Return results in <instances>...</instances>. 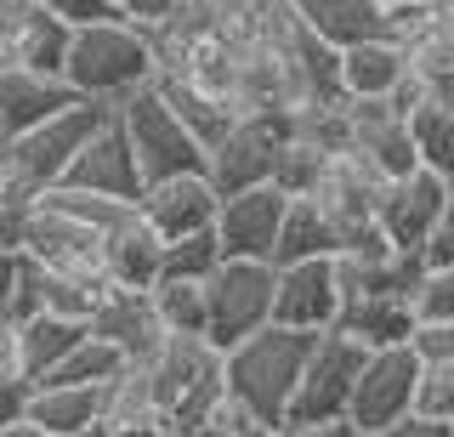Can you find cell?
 <instances>
[{"label":"cell","mask_w":454,"mask_h":437,"mask_svg":"<svg viewBox=\"0 0 454 437\" xmlns=\"http://www.w3.org/2000/svg\"><path fill=\"white\" fill-rule=\"evenodd\" d=\"M131 363L120 358L108 341H97V335H85V341L68 352V363L57 370L51 380H40V386H108V380H120Z\"/></svg>","instance_id":"f546056e"},{"label":"cell","mask_w":454,"mask_h":437,"mask_svg":"<svg viewBox=\"0 0 454 437\" xmlns=\"http://www.w3.org/2000/svg\"><path fill=\"white\" fill-rule=\"evenodd\" d=\"M85 335H91V324H85V318H63V313H35L28 324H18V352H23L28 386L51 380Z\"/></svg>","instance_id":"7402d4cb"},{"label":"cell","mask_w":454,"mask_h":437,"mask_svg":"<svg viewBox=\"0 0 454 437\" xmlns=\"http://www.w3.org/2000/svg\"><path fill=\"white\" fill-rule=\"evenodd\" d=\"M340 313H347V290H340L335 256L278 267L273 324H284V330H307V335H324V330H335V324H340Z\"/></svg>","instance_id":"9c48e42d"},{"label":"cell","mask_w":454,"mask_h":437,"mask_svg":"<svg viewBox=\"0 0 454 437\" xmlns=\"http://www.w3.org/2000/svg\"><path fill=\"white\" fill-rule=\"evenodd\" d=\"M415 415L454 426V363H426V375H420V398H415Z\"/></svg>","instance_id":"d6a6232c"},{"label":"cell","mask_w":454,"mask_h":437,"mask_svg":"<svg viewBox=\"0 0 454 437\" xmlns=\"http://www.w3.org/2000/svg\"><path fill=\"white\" fill-rule=\"evenodd\" d=\"M415 80L409 68V51L397 40H375V46L340 51V86H347L352 103H380V97H397Z\"/></svg>","instance_id":"44dd1931"},{"label":"cell","mask_w":454,"mask_h":437,"mask_svg":"<svg viewBox=\"0 0 454 437\" xmlns=\"http://www.w3.org/2000/svg\"><path fill=\"white\" fill-rule=\"evenodd\" d=\"M409 131H415L420 171H437L443 182H454V108L426 97V103L409 108Z\"/></svg>","instance_id":"4316f807"},{"label":"cell","mask_w":454,"mask_h":437,"mask_svg":"<svg viewBox=\"0 0 454 437\" xmlns=\"http://www.w3.org/2000/svg\"><path fill=\"white\" fill-rule=\"evenodd\" d=\"M335 330H347L352 341H364L369 352L415 347V335H420V313H415V301H409V295H352Z\"/></svg>","instance_id":"ffe728a7"},{"label":"cell","mask_w":454,"mask_h":437,"mask_svg":"<svg viewBox=\"0 0 454 437\" xmlns=\"http://www.w3.org/2000/svg\"><path fill=\"white\" fill-rule=\"evenodd\" d=\"M40 205H51V210H63V216L85 222V228H97L103 238H114V233L125 228V222H137V205L108 199V193H85V188H51Z\"/></svg>","instance_id":"f1b7e54d"},{"label":"cell","mask_w":454,"mask_h":437,"mask_svg":"<svg viewBox=\"0 0 454 437\" xmlns=\"http://www.w3.org/2000/svg\"><path fill=\"white\" fill-rule=\"evenodd\" d=\"M449 193H454V182H443L437 171H409V176H397L380 188V210H375V222H380V233L392 238L397 250H426V238L437 233V222H443V210H449Z\"/></svg>","instance_id":"4fadbf2b"},{"label":"cell","mask_w":454,"mask_h":437,"mask_svg":"<svg viewBox=\"0 0 454 437\" xmlns=\"http://www.w3.org/2000/svg\"><path fill=\"white\" fill-rule=\"evenodd\" d=\"M347 114H352V160H364L380 182H397L409 171H420V153H415V131H409V108H397L392 97L380 103H352L347 97Z\"/></svg>","instance_id":"7c38bea8"},{"label":"cell","mask_w":454,"mask_h":437,"mask_svg":"<svg viewBox=\"0 0 454 437\" xmlns=\"http://www.w3.org/2000/svg\"><path fill=\"white\" fill-rule=\"evenodd\" d=\"M415 313L420 324H454V267H426L415 290Z\"/></svg>","instance_id":"836d02e7"},{"label":"cell","mask_w":454,"mask_h":437,"mask_svg":"<svg viewBox=\"0 0 454 437\" xmlns=\"http://www.w3.org/2000/svg\"><path fill=\"white\" fill-rule=\"evenodd\" d=\"M103 409H108V386H35L28 420L46 426L51 437H85L103 432Z\"/></svg>","instance_id":"603a6c76"},{"label":"cell","mask_w":454,"mask_h":437,"mask_svg":"<svg viewBox=\"0 0 454 437\" xmlns=\"http://www.w3.org/2000/svg\"><path fill=\"white\" fill-rule=\"evenodd\" d=\"M364 363H369L364 341H352L347 330H324L318 341H312L290 426H330V420H347L352 392H358V380H364Z\"/></svg>","instance_id":"8992f818"},{"label":"cell","mask_w":454,"mask_h":437,"mask_svg":"<svg viewBox=\"0 0 454 437\" xmlns=\"http://www.w3.org/2000/svg\"><path fill=\"white\" fill-rule=\"evenodd\" d=\"M91 335H97V341H108L125 363H131V370H148V363L165 352V341H170L160 307H153V290H125V285H114L103 301H97Z\"/></svg>","instance_id":"8fae6325"},{"label":"cell","mask_w":454,"mask_h":437,"mask_svg":"<svg viewBox=\"0 0 454 437\" xmlns=\"http://www.w3.org/2000/svg\"><path fill=\"white\" fill-rule=\"evenodd\" d=\"M222 261H227V250H222L216 228H210V233H188V238H176V245L165 250V278H193V285H210Z\"/></svg>","instance_id":"1f68e13d"},{"label":"cell","mask_w":454,"mask_h":437,"mask_svg":"<svg viewBox=\"0 0 454 437\" xmlns=\"http://www.w3.org/2000/svg\"><path fill=\"white\" fill-rule=\"evenodd\" d=\"M432 97H437V103H449V108H454V80H443V86H432Z\"/></svg>","instance_id":"bcb514c9"},{"label":"cell","mask_w":454,"mask_h":437,"mask_svg":"<svg viewBox=\"0 0 454 437\" xmlns=\"http://www.w3.org/2000/svg\"><path fill=\"white\" fill-rule=\"evenodd\" d=\"M415 352L426 363H454V324H420Z\"/></svg>","instance_id":"74e56055"},{"label":"cell","mask_w":454,"mask_h":437,"mask_svg":"<svg viewBox=\"0 0 454 437\" xmlns=\"http://www.w3.org/2000/svg\"><path fill=\"white\" fill-rule=\"evenodd\" d=\"M307 18V29L318 40H330L335 51H358L375 40H397L387 0H295Z\"/></svg>","instance_id":"d6986e66"},{"label":"cell","mask_w":454,"mask_h":437,"mask_svg":"<svg viewBox=\"0 0 454 437\" xmlns=\"http://www.w3.org/2000/svg\"><path fill=\"white\" fill-rule=\"evenodd\" d=\"M0 171H6V143H0Z\"/></svg>","instance_id":"7dc6e473"},{"label":"cell","mask_w":454,"mask_h":437,"mask_svg":"<svg viewBox=\"0 0 454 437\" xmlns=\"http://www.w3.org/2000/svg\"><path fill=\"white\" fill-rule=\"evenodd\" d=\"M148 380H153V398H160L170 432L216 426L227 403V352L210 347L205 335H170L165 352L148 363Z\"/></svg>","instance_id":"3957f363"},{"label":"cell","mask_w":454,"mask_h":437,"mask_svg":"<svg viewBox=\"0 0 454 437\" xmlns=\"http://www.w3.org/2000/svg\"><path fill=\"white\" fill-rule=\"evenodd\" d=\"M426 6H443V0H426Z\"/></svg>","instance_id":"c3c4849f"},{"label":"cell","mask_w":454,"mask_h":437,"mask_svg":"<svg viewBox=\"0 0 454 437\" xmlns=\"http://www.w3.org/2000/svg\"><path fill=\"white\" fill-rule=\"evenodd\" d=\"M426 267H454V193H449V210H443V222H437V233L426 238Z\"/></svg>","instance_id":"f35d334b"},{"label":"cell","mask_w":454,"mask_h":437,"mask_svg":"<svg viewBox=\"0 0 454 437\" xmlns=\"http://www.w3.org/2000/svg\"><path fill=\"white\" fill-rule=\"evenodd\" d=\"M80 97L63 74H40V68H0V143L40 131L63 108H74Z\"/></svg>","instance_id":"e0dca14e"},{"label":"cell","mask_w":454,"mask_h":437,"mask_svg":"<svg viewBox=\"0 0 454 437\" xmlns=\"http://www.w3.org/2000/svg\"><path fill=\"white\" fill-rule=\"evenodd\" d=\"M23 256L51 267V273H74V278H103V285H114L108 278V238L97 228H85V222H74V216H63V210H51V205L28 210Z\"/></svg>","instance_id":"ba28073f"},{"label":"cell","mask_w":454,"mask_h":437,"mask_svg":"<svg viewBox=\"0 0 454 437\" xmlns=\"http://www.w3.org/2000/svg\"><path fill=\"white\" fill-rule=\"evenodd\" d=\"M324 171H330V153L301 143V137H290V143L278 148V165H273V188L284 193V199H312L318 193Z\"/></svg>","instance_id":"4dcf8cb0"},{"label":"cell","mask_w":454,"mask_h":437,"mask_svg":"<svg viewBox=\"0 0 454 437\" xmlns=\"http://www.w3.org/2000/svg\"><path fill=\"white\" fill-rule=\"evenodd\" d=\"M63 80L74 86L80 103H103L120 108L125 97L160 86V51H153V35L137 29V23H91V29H74L63 58Z\"/></svg>","instance_id":"7a4b0ae2"},{"label":"cell","mask_w":454,"mask_h":437,"mask_svg":"<svg viewBox=\"0 0 454 437\" xmlns=\"http://www.w3.org/2000/svg\"><path fill=\"white\" fill-rule=\"evenodd\" d=\"M68 29L46 0H0V68H40V74H63L68 58Z\"/></svg>","instance_id":"30bf717a"},{"label":"cell","mask_w":454,"mask_h":437,"mask_svg":"<svg viewBox=\"0 0 454 437\" xmlns=\"http://www.w3.org/2000/svg\"><path fill=\"white\" fill-rule=\"evenodd\" d=\"M85 437H103V432H85Z\"/></svg>","instance_id":"681fc988"},{"label":"cell","mask_w":454,"mask_h":437,"mask_svg":"<svg viewBox=\"0 0 454 437\" xmlns=\"http://www.w3.org/2000/svg\"><path fill=\"white\" fill-rule=\"evenodd\" d=\"M46 6L68 23V29H91V23H114V18H120L114 0H46Z\"/></svg>","instance_id":"e575fe53"},{"label":"cell","mask_w":454,"mask_h":437,"mask_svg":"<svg viewBox=\"0 0 454 437\" xmlns=\"http://www.w3.org/2000/svg\"><path fill=\"white\" fill-rule=\"evenodd\" d=\"M120 23H137V29H160V23L176 12V0H114Z\"/></svg>","instance_id":"d590c367"},{"label":"cell","mask_w":454,"mask_h":437,"mask_svg":"<svg viewBox=\"0 0 454 437\" xmlns=\"http://www.w3.org/2000/svg\"><path fill=\"white\" fill-rule=\"evenodd\" d=\"M380 182L375 171H369L364 160H352V153H335L330 160V171H324L318 182V210L330 216V228L340 233V245H347L352 233H364V228H375V210H380Z\"/></svg>","instance_id":"ac0fdd59"},{"label":"cell","mask_w":454,"mask_h":437,"mask_svg":"<svg viewBox=\"0 0 454 437\" xmlns=\"http://www.w3.org/2000/svg\"><path fill=\"white\" fill-rule=\"evenodd\" d=\"M103 437H170V426H108Z\"/></svg>","instance_id":"b9f144b4"},{"label":"cell","mask_w":454,"mask_h":437,"mask_svg":"<svg viewBox=\"0 0 454 437\" xmlns=\"http://www.w3.org/2000/svg\"><path fill=\"white\" fill-rule=\"evenodd\" d=\"M137 210L165 245H176V238H188V233L216 228L222 193H216L210 176H170V182H148V193L137 199Z\"/></svg>","instance_id":"9a60e30c"},{"label":"cell","mask_w":454,"mask_h":437,"mask_svg":"<svg viewBox=\"0 0 454 437\" xmlns=\"http://www.w3.org/2000/svg\"><path fill=\"white\" fill-rule=\"evenodd\" d=\"M210 301V347L233 352L239 341L262 335L273 324V301H278V267L273 261H222L216 278L205 285Z\"/></svg>","instance_id":"5b68a950"},{"label":"cell","mask_w":454,"mask_h":437,"mask_svg":"<svg viewBox=\"0 0 454 437\" xmlns=\"http://www.w3.org/2000/svg\"><path fill=\"white\" fill-rule=\"evenodd\" d=\"M165 250L170 245L142 222V210H137V222H125V228L108 238V278L125 285V290H153L165 278Z\"/></svg>","instance_id":"cb8c5ba5"},{"label":"cell","mask_w":454,"mask_h":437,"mask_svg":"<svg viewBox=\"0 0 454 437\" xmlns=\"http://www.w3.org/2000/svg\"><path fill=\"white\" fill-rule=\"evenodd\" d=\"M284 216H290V199H284L278 188H250V193L222 199L216 238H222L227 261H273Z\"/></svg>","instance_id":"5bb4252c"},{"label":"cell","mask_w":454,"mask_h":437,"mask_svg":"<svg viewBox=\"0 0 454 437\" xmlns=\"http://www.w3.org/2000/svg\"><path fill=\"white\" fill-rule=\"evenodd\" d=\"M420 375H426V358L415 347H387V352H369L364 363V380L352 392V426L364 437L397 426V420L415 415V398H420Z\"/></svg>","instance_id":"52a82bcc"},{"label":"cell","mask_w":454,"mask_h":437,"mask_svg":"<svg viewBox=\"0 0 454 437\" xmlns=\"http://www.w3.org/2000/svg\"><path fill=\"white\" fill-rule=\"evenodd\" d=\"M170 437H233V432H222V426H199V432H170Z\"/></svg>","instance_id":"ee69618b"},{"label":"cell","mask_w":454,"mask_h":437,"mask_svg":"<svg viewBox=\"0 0 454 437\" xmlns=\"http://www.w3.org/2000/svg\"><path fill=\"white\" fill-rule=\"evenodd\" d=\"M375 437H454V426H443V420H426V415H409V420H397V426L375 432Z\"/></svg>","instance_id":"ab89813d"},{"label":"cell","mask_w":454,"mask_h":437,"mask_svg":"<svg viewBox=\"0 0 454 437\" xmlns=\"http://www.w3.org/2000/svg\"><path fill=\"white\" fill-rule=\"evenodd\" d=\"M233 437H278V426H255V420H250V426H245V432H233Z\"/></svg>","instance_id":"f6af8a7d"},{"label":"cell","mask_w":454,"mask_h":437,"mask_svg":"<svg viewBox=\"0 0 454 437\" xmlns=\"http://www.w3.org/2000/svg\"><path fill=\"white\" fill-rule=\"evenodd\" d=\"M312 341L318 335H307V330L267 324L262 335H250V341H239L227 352V392H233V403L245 409L255 426H278V432L290 426Z\"/></svg>","instance_id":"6da1fadb"},{"label":"cell","mask_w":454,"mask_h":437,"mask_svg":"<svg viewBox=\"0 0 454 437\" xmlns=\"http://www.w3.org/2000/svg\"><path fill=\"white\" fill-rule=\"evenodd\" d=\"M28 398H35V386L18 375H0V426H18L28 420Z\"/></svg>","instance_id":"8d00e7d4"},{"label":"cell","mask_w":454,"mask_h":437,"mask_svg":"<svg viewBox=\"0 0 454 437\" xmlns=\"http://www.w3.org/2000/svg\"><path fill=\"white\" fill-rule=\"evenodd\" d=\"M63 188L108 193V199H125V205H137L142 193H148V176H142V165H137V153H131V137H125L120 114H114L103 131L85 143V153L74 160V171H68Z\"/></svg>","instance_id":"2e32d148"},{"label":"cell","mask_w":454,"mask_h":437,"mask_svg":"<svg viewBox=\"0 0 454 437\" xmlns=\"http://www.w3.org/2000/svg\"><path fill=\"white\" fill-rule=\"evenodd\" d=\"M318 256H340V233L330 228V216L318 210V199H290L284 216L273 267H295V261H318Z\"/></svg>","instance_id":"484cf974"},{"label":"cell","mask_w":454,"mask_h":437,"mask_svg":"<svg viewBox=\"0 0 454 437\" xmlns=\"http://www.w3.org/2000/svg\"><path fill=\"white\" fill-rule=\"evenodd\" d=\"M0 437H51V432L35 426V420H18V426H0Z\"/></svg>","instance_id":"7bdbcfd3"},{"label":"cell","mask_w":454,"mask_h":437,"mask_svg":"<svg viewBox=\"0 0 454 437\" xmlns=\"http://www.w3.org/2000/svg\"><path fill=\"white\" fill-rule=\"evenodd\" d=\"M114 114H120L125 137H131V153H137V165H142V176H148V182L205 176L210 148L199 143L188 125H182V114L165 103V91H160V86H148V91L125 97V103L114 108Z\"/></svg>","instance_id":"277c9868"},{"label":"cell","mask_w":454,"mask_h":437,"mask_svg":"<svg viewBox=\"0 0 454 437\" xmlns=\"http://www.w3.org/2000/svg\"><path fill=\"white\" fill-rule=\"evenodd\" d=\"M278 437H364L352 420H330V426H284Z\"/></svg>","instance_id":"60d3db41"},{"label":"cell","mask_w":454,"mask_h":437,"mask_svg":"<svg viewBox=\"0 0 454 437\" xmlns=\"http://www.w3.org/2000/svg\"><path fill=\"white\" fill-rule=\"evenodd\" d=\"M160 91H165V103L182 114V125L199 137L205 148H216L227 131H233L239 120V108L227 103V97H216V91H205V86H193V80H176V74H160Z\"/></svg>","instance_id":"d4e9b609"},{"label":"cell","mask_w":454,"mask_h":437,"mask_svg":"<svg viewBox=\"0 0 454 437\" xmlns=\"http://www.w3.org/2000/svg\"><path fill=\"white\" fill-rule=\"evenodd\" d=\"M153 307H160V318H165L170 335H205L210 330L205 285H193V278H160V285H153ZM205 341H210V335H205Z\"/></svg>","instance_id":"83f0119b"}]
</instances>
